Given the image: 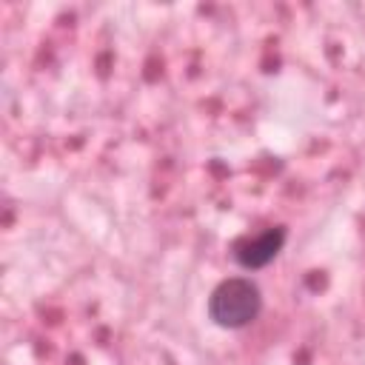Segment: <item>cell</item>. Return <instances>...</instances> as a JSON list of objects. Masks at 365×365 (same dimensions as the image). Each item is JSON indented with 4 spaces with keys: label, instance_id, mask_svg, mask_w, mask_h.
<instances>
[{
    "label": "cell",
    "instance_id": "cell-2",
    "mask_svg": "<svg viewBox=\"0 0 365 365\" xmlns=\"http://www.w3.org/2000/svg\"><path fill=\"white\" fill-rule=\"evenodd\" d=\"M282 242H285V231L282 228H268V231H262L257 237L240 240L234 245V257H237V262L242 268H262L279 254Z\"/></svg>",
    "mask_w": 365,
    "mask_h": 365
},
{
    "label": "cell",
    "instance_id": "cell-1",
    "mask_svg": "<svg viewBox=\"0 0 365 365\" xmlns=\"http://www.w3.org/2000/svg\"><path fill=\"white\" fill-rule=\"evenodd\" d=\"M259 308H262V294L245 277L220 282L208 297V317L220 328H245L259 317Z\"/></svg>",
    "mask_w": 365,
    "mask_h": 365
}]
</instances>
